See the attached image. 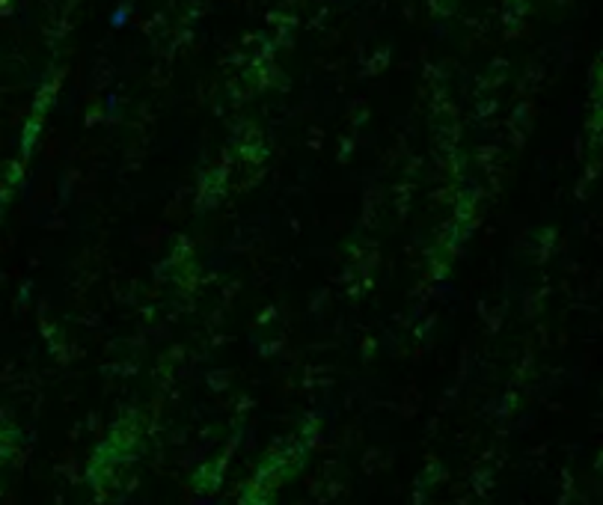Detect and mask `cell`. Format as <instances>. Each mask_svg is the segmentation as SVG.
<instances>
[{
	"label": "cell",
	"mask_w": 603,
	"mask_h": 505,
	"mask_svg": "<svg viewBox=\"0 0 603 505\" xmlns=\"http://www.w3.org/2000/svg\"><path fill=\"white\" fill-rule=\"evenodd\" d=\"M134 452H137V434H128L125 428L113 431L95 449V455L89 458V469H86L89 485L107 488L125 469V464L134 461Z\"/></svg>",
	"instance_id": "cell-1"
},
{
	"label": "cell",
	"mask_w": 603,
	"mask_h": 505,
	"mask_svg": "<svg viewBox=\"0 0 603 505\" xmlns=\"http://www.w3.org/2000/svg\"><path fill=\"white\" fill-rule=\"evenodd\" d=\"M241 505H274V485L262 476H253L241 493Z\"/></svg>",
	"instance_id": "cell-2"
}]
</instances>
